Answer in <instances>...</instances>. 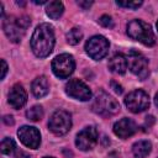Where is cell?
I'll return each instance as SVG.
<instances>
[{
  "label": "cell",
  "instance_id": "cell-22",
  "mask_svg": "<svg viewBox=\"0 0 158 158\" xmlns=\"http://www.w3.org/2000/svg\"><path fill=\"white\" fill-rule=\"evenodd\" d=\"M118 6L127 7V9H137L142 5V1H116Z\"/></svg>",
  "mask_w": 158,
  "mask_h": 158
},
{
  "label": "cell",
  "instance_id": "cell-16",
  "mask_svg": "<svg viewBox=\"0 0 158 158\" xmlns=\"http://www.w3.org/2000/svg\"><path fill=\"white\" fill-rule=\"evenodd\" d=\"M127 67V58L123 54H115L109 60V69L115 74H123Z\"/></svg>",
  "mask_w": 158,
  "mask_h": 158
},
{
  "label": "cell",
  "instance_id": "cell-17",
  "mask_svg": "<svg viewBox=\"0 0 158 158\" xmlns=\"http://www.w3.org/2000/svg\"><path fill=\"white\" fill-rule=\"evenodd\" d=\"M152 144L148 141H138L132 146V153L136 158H144L151 153Z\"/></svg>",
  "mask_w": 158,
  "mask_h": 158
},
{
  "label": "cell",
  "instance_id": "cell-7",
  "mask_svg": "<svg viewBox=\"0 0 158 158\" xmlns=\"http://www.w3.org/2000/svg\"><path fill=\"white\" fill-rule=\"evenodd\" d=\"M48 127L57 136L65 135L72 127L70 115L64 110H57L56 112L52 114V116L48 121Z\"/></svg>",
  "mask_w": 158,
  "mask_h": 158
},
{
  "label": "cell",
  "instance_id": "cell-3",
  "mask_svg": "<svg viewBox=\"0 0 158 158\" xmlns=\"http://www.w3.org/2000/svg\"><path fill=\"white\" fill-rule=\"evenodd\" d=\"M127 35L132 38L136 40L144 46H153L156 43L154 33L151 28V26L142 21V20H132L127 23Z\"/></svg>",
  "mask_w": 158,
  "mask_h": 158
},
{
  "label": "cell",
  "instance_id": "cell-31",
  "mask_svg": "<svg viewBox=\"0 0 158 158\" xmlns=\"http://www.w3.org/2000/svg\"><path fill=\"white\" fill-rule=\"evenodd\" d=\"M157 30H158V21H157Z\"/></svg>",
  "mask_w": 158,
  "mask_h": 158
},
{
  "label": "cell",
  "instance_id": "cell-9",
  "mask_svg": "<svg viewBox=\"0 0 158 158\" xmlns=\"http://www.w3.org/2000/svg\"><path fill=\"white\" fill-rule=\"evenodd\" d=\"M125 105L127 106V109L131 112H135V114L142 112L146 109H148V106H149V96L146 91H143L141 89L133 90L128 95H126Z\"/></svg>",
  "mask_w": 158,
  "mask_h": 158
},
{
  "label": "cell",
  "instance_id": "cell-30",
  "mask_svg": "<svg viewBox=\"0 0 158 158\" xmlns=\"http://www.w3.org/2000/svg\"><path fill=\"white\" fill-rule=\"evenodd\" d=\"M33 2H35V4H40V5H41V4H46L44 0H42V1H33Z\"/></svg>",
  "mask_w": 158,
  "mask_h": 158
},
{
  "label": "cell",
  "instance_id": "cell-11",
  "mask_svg": "<svg viewBox=\"0 0 158 158\" xmlns=\"http://www.w3.org/2000/svg\"><path fill=\"white\" fill-rule=\"evenodd\" d=\"M98 142V131L94 126H88L83 128L78 135L75 139V144L81 151H89L94 148V146Z\"/></svg>",
  "mask_w": 158,
  "mask_h": 158
},
{
  "label": "cell",
  "instance_id": "cell-28",
  "mask_svg": "<svg viewBox=\"0 0 158 158\" xmlns=\"http://www.w3.org/2000/svg\"><path fill=\"white\" fill-rule=\"evenodd\" d=\"M146 118H147V120H146V126H148V127H149V126L154 122V117H153V116H147Z\"/></svg>",
  "mask_w": 158,
  "mask_h": 158
},
{
  "label": "cell",
  "instance_id": "cell-6",
  "mask_svg": "<svg viewBox=\"0 0 158 158\" xmlns=\"http://www.w3.org/2000/svg\"><path fill=\"white\" fill-rule=\"evenodd\" d=\"M74 68H75V62L72 54L63 53L57 56L52 60V70L54 75L60 79L68 78L74 72Z\"/></svg>",
  "mask_w": 158,
  "mask_h": 158
},
{
  "label": "cell",
  "instance_id": "cell-24",
  "mask_svg": "<svg viewBox=\"0 0 158 158\" xmlns=\"http://www.w3.org/2000/svg\"><path fill=\"white\" fill-rule=\"evenodd\" d=\"M111 86H112V89L115 90L116 94H122V86H121L120 84H117L115 80L111 81Z\"/></svg>",
  "mask_w": 158,
  "mask_h": 158
},
{
  "label": "cell",
  "instance_id": "cell-8",
  "mask_svg": "<svg viewBox=\"0 0 158 158\" xmlns=\"http://www.w3.org/2000/svg\"><path fill=\"white\" fill-rule=\"evenodd\" d=\"M85 51L95 60L102 59L109 52V41L104 36H93L85 43Z\"/></svg>",
  "mask_w": 158,
  "mask_h": 158
},
{
  "label": "cell",
  "instance_id": "cell-29",
  "mask_svg": "<svg viewBox=\"0 0 158 158\" xmlns=\"http://www.w3.org/2000/svg\"><path fill=\"white\" fill-rule=\"evenodd\" d=\"M154 104L158 106V93L156 94V98H154Z\"/></svg>",
  "mask_w": 158,
  "mask_h": 158
},
{
  "label": "cell",
  "instance_id": "cell-4",
  "mask_svg": "<svg viewBox=\"0 0 158 158\" xmlns=\"http://www.w3.org/2000/svg\"><path fill=\"white\" fill-rule=\"evenodd\" d=\"M91 110L101 116H112L120 111V105L116 99L110 96L107 93L100 91L91 102Z\"/></svg>",
  "mask_w": 158,
  "mask_h": 158
},
{
  "label": "cell",
  "instance_id": "cell-20",
  "mask_svg": "<svg viewBox=\"0 0 158 158\" xmlns=\"http://www.w3.org/2000/svg\"><path fill=\"white\" fill-rule=\"evenodd\" d=\"M65 37H67V42L69 44H78L80 42L81 37H83V33H81V31L79 28L74 27V28L69 30V32L67 33Z\"/></svg>",
  "mask_w": 158,
  "mask_h": 158
},
{
  "label": "cell",
  "instance_id": "cell-10",
  "mask_svg": "<svg viewBox=\"0 0 158 158\" xmlns=\"http://www.w3.org/2000/svg\"><path fill=\"white\" fill-rule=\"evenodd\" d=\"M65 93L77 100L88 101L91 98V91L89 86L79 79H72L65 84Z\"/></svg>",
  "mask_w": 158,
  "mask_h": 158
},
{
  "label": "cell",
  "instance_id": "cell-21",
  "mask_svg": "<svg viewBox=\"0 0 158 158\" xmlns=\"http://www.w3.org/2000/svg\"><path fill=\"white\" fill-rule=\"evenodd\" d=\"M15 151V142L9 138V137H5L2 141H1V152L2 154H6V156H11Z\"/></svg>",
  "mask_w": 158,
  "mask_h": 158
},
{
  "label": "cell",
  "instance_id": "cell-26",
  "mask_svg": "<svg viewBox=\"0 0 158 158\" xmlns=\"http://www.w3.org/2000/svg\"><path fill=\"white\" fill-rule=\"evenodd\" d=\"M2 120H4V122H5L6 125H14V118H12L11 115H5Z\"/></svg>",
  "mask_w": 158,
  "mask_h": 158
},
{
  "label": "cell",
  "instance_id": "cell-32",
  "mask_svg": "<svg viewBox=\"0 0 158 158\" xmlns=\"http://www.w3.org/2000/svg\"><path fill=\"white\" fill-rule=\"evenodd\" d=\"M44 158H53V157H44Z\"/></svg>",
  "mask_w": 158,
  "mask_h": 158
},
{
  "label": "cell",
  "instance_id": "cell-12",
  "mask_svg": "<svg viewBox=\"0 0 158 158\" xmlns=\"http://www.w3.org/2000/svg\"><path fill=\"white\" fill-rule=\"evenodd\" d=\"M17 136L20 141L28 148L37 149L41 143V135L36 127L32 126H22L17 131Z\"/></svg>",
  "mask_w": 158,
  "mask_h": 158
},
{
  "label": "cell",
  "instance_id": "cell-13",
  "mask_svg": "<svg viewBox=\"0 0 158 158\" xmlns=\"http://www.w3.org/2000/svg\"><path fill=\"white\" fill-rule=\"evenodd\" d=\"M137 125L133 120L128 117H123L114 125V133L120 138H128L130 136L137 132Z\"/></svg>",
  "mask_w": 158,
  "mask_h": 158
},
{
  "label": "cell",
  "instance_id": "cell-27",
  "mask_svg": "<svg viewBox=\"0 0 158 158\" xmlns=\"http://www.w3.org/2000/svg\"><path fill=\"white\" fill-rule=\"evenodd\" d=\"M91 4H93V1H78V5L81 6L83 9H88Z\"/></svg>",
  "mask_w": 158,
  "mask_h": 158
},
{
  "label": "cell",
  "instance_id": "cell-23",
  "mask_svg": "<svg viewBox=\"0 0 158 158\" xmlns=\"http://www.w3.org/2000/svg\"><path fill=\"white\" fill-rule=\"evenodd\" d=\"M99 23H100L101 26H104V27H107V28L114 26L112 19H111V16H109V15H102V16L99 19Z\"/></svg>",
  "mask_w": 158,
  "mask_h": 158
},
{
  "label": "cell",
  "instance_id": "cell-5",
  "mask_svg": "<svg viewBox=\"0 0 158 158\" xmlns=\"http://www.w3.org/2000/svg\"><path fill=\"white\" fill-rule=\"evenodd\" d=\"M127 65L130 68V70L137 75L141 80H144L148 74H149V69H148V60L147 58L137 52V51H130L128 56H127Z\"/></svg>",
  "mask_w": 158,
  "mask_h": 158
},
{
  "label": "cell",
  "instance_id": "cell-19",
  "mask_svg": "<svg viewBox=\"0 0 158 158\" xmlns=\"http://www.w3.org/2000/svg\"><path fill=\"white\" fill-rule=\"evenodd\" d=\"M43 116V109L40 105H35L26 111V117L31 121H40Z\"/></svg>",
  "mask_w": 158,
  "mask_h": 158
},
{
  "label": "cell",
  "instance_id": "cell-25",
  "mask_svg": "<svg viewBox=\"0 0 158 158\" xmlns=\"http://www.w3.org/2000/svg\"><path fill=\"white\" fill-rule=\"evenodd\" d=\"M6 73H7V64H6V62L4 59H1V79L5 78Z\"/></svg>",
  "mask_w": 158,
  "mask_h": 158
},
{
  "label": "cell",
  "instance_id": "cell-15",
  "mask_svg": "<svg viewBox=\"0 0 158 158\" xmlns=\"http://www.w3.org/2000/svg\"><path fill=\"white\" fill-rule=\"evenodd\" d=\"M31 89H32V93L36 98H43L49 91V83L44 75H41V77H37L32 81Z\"/></svg>",
  "mask_w": 158,
  "mask_h": 158
},
{
  "label": "cell",
  "instance_id": "cell-18",
  "mask_svg": "<svg viewBox=\"0 0 158 158\" xmlns=\"http://www.w3.org/2000/svg\"><path fill=\"white\" fill-rule=\"evenodd\" d=\"M64 11V6L60 1H51L47 4V7H46V14L53 19V20H57L62 16Z\"/></svg>",
  "mask_w": 158,
  "mask_h": 158
},
{
  "label": "cell",
  "instance_id": "cell-1",
  "mask_svg": "<svg viewBox=\"0 0 158 158\" xmlns=\"http://www.w3.org/2000/svg\"><path fill=\"white\" fill-rule=\"evenodd\" d=\"M54 46V32L49 23H41L33 31L31 37V48L33 53L40 57H47Z\"/></svg>",
  "mask_w": 158,
  "mask_h": 158
},
{
  "label": "cell",
  "instance_id": "cell-14",
  "mask_svg": "<svg viewBox=\"0 0 158 158\" xmlns=\"http://www.w3.org/2000/svg\"><path fill=\"white\" fill-rule=\"evenodd\" d=\"M27 101V93L21 84H15L9 93V104L14 109L22 107Z\"/></svg>",
  "mask_w": 158,
  "mask_h": 158
},
{
  "label": "cell",
  "instance_id": "cell-2",
  "mask_svg": "<svg viewBox=\"0 0 158 158\" xmlns=\"http://www.w3.org/2000/svg\"><path fill=\"white\" fill-rule=\"evenodd\" d=\"M30 23L31 20L27 16H20V17L7 16L2 21V28L10 41L19 43L23 38L26 33V28L30 26Z\"/></svg>",
  "mask_w": 158,
  "mask_h": 158
}]
</instances>
